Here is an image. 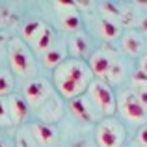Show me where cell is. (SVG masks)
<instances>
[{
    "mask_svg": "<svg viewBox=\"0 0 147 147\" xmlns=\"http://www.w3.org/2000/svg\"><path fill=\"white\" fill-rule=\"evenodd\" d=\"M91 71L84 60H65L58 69H54V82H56V90L60 91L61 97L65 99H76L88 91L91 84Z\"/></svg>",
    "mask_w": 147,
    "mask_h": 147,
    "instance_id": "obj_1",
    "label": "cell"
},
{
    "mask_svg": "<svg viewBox=\"0 0 147 147\" xmlns=\"http://www.w3.org/2000/svg\"><path fill=\"white\" fill-rule=\"evenodd\" d=\"M88 95L93 106H97L102 115H114L117 112V97L114 95L112 86H108V82L99 78L91 80L90 88H88Z\"/></svg>",
    "mask_w": 147,
    "mask_h": 147,
    "instance_id": "obj_2",
    "label": "cell"
},
{
    "mask_svg": "<svg viewBox=\"0 0 147 147\" xmlns=\"http://www.w3.org/2000/svg\"><path fill=\"white\" fill-rule=\"evenodd\" d=\"M9 49V65L11 71L19 76H28L34 71V58L30 49L24 45V41L21 37H13L7 43Z\"/></svg>",
    "mask_w": 147,
    "mask_h": 147,
    "instance_id": "obj_3",
    "label": "cell"
},
{
    "mask_svg": "<svg viewBox=\"0 0 147 147\" xmlns=\"http://www.w3.org/2000/svg\"><path fill=\"white\" fill-rule=\"evenodd\" d=\"M99 147H121L125 142V127L115 119H102L95 130Z\"/></svg>",
    "mask_w": 147,
    "mask_h": 147,
    "instance_id": "obj_4",
    "label": "cell"
},
{
    "mask_svg": "<svg viewBox=\"0 0 147 147\" xmlns=\"http://www.w3.org/2000/svg\"><path fill=\"white\" fill-rule=\"evenodd\" d=\"M117 110L125 119L132 123H145L147 121V110L142 106L136 93L132 90H125L117 95Z\"/></svg>",
    "mask_w": 147,
    "mask_h": 147,
    "instance_id": "obj_5",
    "label": "cell"
},
{
    "mask_svg": "<svg viewBox=\"0 0 147 147\" xmlns=\"http://www.w3.org/2000/svg\"><path fill=\"white\" fill-rule=\"evenodd\" d=\"M50 91H52V86L47 82L45 78H34L30 80L24 86V97L26 102L34 108H41L50 97Z\"/></svg>",
    "mask_w": 147,
    "mask_h": 147,
    "instance_id": "obj_6",
    "label": "cell"
},
{
    "mask_svg": "<svg viewBox=\"0 0 147 147\" xmlns=\"http://www.w3.org/2000/svg\"><path fill=\"white\" fill-rule=\"evenodd\" d=\"M114 58L106 52V50H95L88 60V67H90L91 75H95L99 80H104L108 76V71L114 65Z\"/></svg>",
    "mask_w": 147,
    "mask_h": 147,
    "instance_id": "obj_7",
    "label": "cell"
},
{
    "mask_svg": "<svg viewBox=\"0 0 147 147\" xmlns=\"http://www.w3.org/2000/svg\"><path fill=\"white\" fill-rule=\"evenodd\" d=\"M7 110H9V117H11V125H19V123H24L28 119L30 114V104L26 102V99L22 95H9L7 100Z\"/></svg>",
    "mask_w": 147,
    "mask_h": 147,
    "instance_id": "obj_8",
    "label": "cell"
},
{
    "mask_svg": "<svg viewBox=\"0 0 147 147\" xmlns=\"http://www.w3.org/2000/svg\"><path fill=\"white\" fill-rule=\"evenodd\" d=\"M69 110H71L73 115H76L80 121H88V123L97 121V119H95L93 106H91V100L86 99L84 95H80V97L69 100Z\"/></svg>",
    "mask_w": 147,
    "mask_h": 147,
    "instance_id": "obj_9",
    "label": "cell"
},
{
    "mask_svg": "<svg viewBox=\"0 0 147 147\" xmlns=\"http://www.w3.org/2000/svg\"><path fill=\"white\" fill-rule=\"evenodd\" d=\"M30 134L34 136V140L41 145H50L56 142V129L49 123L43 121H36L32 127H30Z\"/></svg>",
    "mask_w": 147,
    "mask_h": 147,
    "instance_id": "obj_10",
    "label": "cell"
},
{
    "mask_svg": "<svg viewBox=\"0 0 147 147\" xmlns=\"http://www.w3.org/2000/svg\"><path fill=\"white\" fill-rule=\"evenodd\" d=\"M121 47H123V50H125L127 54L138 56V54L142 52V49H144V41H142V37H140L138 32L129 30V32H125L121 36Z\"/></svg>",
    "mask_w": 147,
    "mask_h": 147,
    "instance_id": "obj_11",
    "label": "cell"
},
{
    "mask_svg": "<svg viewBox=\"0 0 147 147\" xmlns=\"http://www.w3.org/2000/svg\"><path fill=\"white\" fill-rule=\"evenodd\" d=\"M45 26L47 24H45L43 21H39V19H32V21L24 22V26H22V30H21V39L32 45L34 41L37 39V36L43 32Z\"/></svg>",
    "mask_w": 147,
    "mask_h": 147,
    "instance_id": "obj_12",
    "label": "cell"
},
{
    "mask_svg": "<svg viewBox=\"0 0 147 147\" xmlns=\"http://www.w3.org/2000/svg\"><path fill=\"white\" fill-rule=\"evenodd\" d=\"M97 30L104 39H115V37L121 36V26L115 21H110V19H104V17H100L97 21Z\"/></svg>",
    "mask_w": 147,
    "mask_h": 147,
    "instance_id": "obj_13",
    "label": "cell"
},
{
    "mask_svg": "<svg viewBox=\"0 0 147 147\" xmlns=\"http://www.w3.org/2000/svg\"><path fill=\"white\" fill-rule=\"evenodd\" d=\"M60 22L63 26V30L67 32H78L80 26H82V19H80L78 11L73 9V11H61L60 13Z\"/></svg>",
    "mask_w": 147,
    "mask_h": 147,
    "instance_id": "obj_14",
    "label": "cell"
},
{
    "mask_svg": "<svg viewBox=\"0 0 147 147\" xmlns=\"http://www.w3.org/2000/svg\"><path fill=\"white\" fill-rule=\"evenodd\" d=\"M65 61V50L61 47H52L43 54V63L49 69H58Z\"/></svg>",
    "mask_w": 147,
    "mask_h": 147,
    "instance_id": "obj_15",
    "label": "cell"
},
{
    "mask_svg": "<svg viewBox=\"0 0 147 147\" xmlns=\"http://www.w3.org/2000/svg\"><path fill=\"white\" fill-rule=\"evenodd\" d=\"M52 39H54V30L50 28V26H45L43 32L37 36V39L32 43V47L36 52H41L45 54L49 49H52Z\"/></svg>",
    "mask_w": 147,
    "mask_h": 147,
    "instance_id": "obj_16",
    "label": "cell"
},
{
    "mask_svg": "<svg viewBox=\"0 0 147 147\" xmlns=\"http://www.w3.org/2000/svg\"><path fill=\"white\" fill-rule=\"evenodd\" d=\"M71 50L73 54L76 56V60H80V58H86L88 52H90V41H88V37L84 36V34H76L75 37L71 39Z\"/></svg>",
    "mask_w": 147,
    "mask_h": 147,
    "instance_id": "obj_17",
    "label": "cell"
},
{
    "mask_svg": "<svg viewBox=\"0 0 147 147\" xmlns=\"http://www.w3.org/2000/svg\"><path fill=\"white\" fill-rule=\"evenodd\" d=\"M100 11L104 13V19H110V21L121 17V7H119L115 2H112V0H104V2H100Z\"/></svg>",
    "mask_w": 147,
    "mask_h": 147,
    "instance_id": "obj_18",
    "label": "cell"
},
{
    "mask_svg": "<svg viewBox=\"0 0 147 147\" xmlns=\"http://www.w3.org/2000/svg\"><path fill=\"white\" fill-rule=\"evenodd\" d=\"M121 78H123V65H121V61L119 60H115L114 61V65H112V69L108 71V76H106V80H108V86H112V84H119L121 82Z\"/></svg>",
    "mask_w": 147,
    "mask_h": 147,
    "instance_id": "obj_19",
    "label": "cell"
},
{
    "mask_svg": "<svg viewBox=\"0 0 147 147\" xmlns=\"http://www.w3.org/2000/svg\"><path fill=\"white\" fill-rule=\"evenodd\" d=\"M13 91V78L7 71H0V97Z\"/></svg>",
    "mask_w": 147,
    "mask_h": 147,
    "instance_id": "obj_20",
    "label": "cell"
},
{
    "mask_svg": "<svg viewBox=\"0 0 147 147\" xmlns=\"http://www.w3.org/2000/svg\"><path fill=\"white\" fill-rule=\"evenodd\" d=\"M132 91L136 93V97H138V100L142 102V106L147 110V82H138V84H134Z\"/></svg>",
    "mask_w": 147,
    "mask_h": 147,
    "instance_id": "obj_21",
    "label": "cell"
},
{
    "mask_svg": "<svg viewBox=\"0 0 147 147\" xmlns=\"http://www.w3.org/2000/svg\"><path fill=\"white\" fill-rule=\"evenodd\" d=\"M17 147H36V140H34L32 134L21 130L17 134Z\"/></svg>",
    "mask_w": 147,
    "mask_h": 147,
    "instance_id": "obj_22",
    "label": "cell"
},
{
    "mask_svg": "<svg viewBox=\"0 0 147 147\" xmlns=\"http://www.w3.org/2000/svg\"><path fill=\"white\" fill-rule=\"evenodd\" d=\"M119 21H121L123 26H134V24H138V17H136V13H134L132 9H123Z\"/></svg>",
    "mask_w": 147,
    "mask_h": 147,
    "instance_id": "obj_23",
    "label": "cell"
},
{
    "mask_svg": "<svg viewBox=\"0 0 147 147\" xmlns=\"http://www.w3.org/2000/svg\"><path fill=\"white\" fill-rule=\"evenodd\" d=\"M11 125V117H9V110H7V102L0 97V127H9Z\"/></svg>",
    "mask_w": 147,
    "mask_h": 147,
    "instance_id": "obj_24",
    "label": "cell"
},
{
    "mask_svg": "<svg viewBox=\"0 0 147 147\" xmlns=\"http://www.w3.org/2000/svg\"><path fill=\"white\" fill-rule=\"evenodd\" d=\"M140 147H147V125H144L140 130H138V136H136Z\"/></svg>",
    "mask_w": 147,
    "mask_h": 147,
    "instance_id": "obj_25",
    "label": "cell"
},
{
    "mask_svg": "<svg viewBox=\"0 0 147 147\" xmlns=\"http://www.w3.org/2000/svg\"><path fill=\"white\" fill-rule=\"evenodd\" d=\"M138 30H140V34L147 36V15H144V17L138 19Z\"/></svg>",
    "mask_w": 147,
    "mask_h": 147,
    "instance_id": "obj_26",
    "label": "cell"
},
{
    "mask_svg": "<svg viewBox=\"0 0 147 147\" xmlns=\"http://www.w3.org/2000/svg\"><path fill=\"white\" fill-rule=\"evenodd\" d=\"M75 6H76V9H78V7H82V9H90V7L93 6V2H90V0H75Z\"/></svg>",
    "mask_w": 147,
    "mask_h": 147,
    "instance_id": "obj_27",
    "label": "cell"
},
{
    "mask_svg": "<svg viewBox=\"0 0 147 147\" xmlns=\"http://www.w3.org/2000/svg\"><path fill=\"white\" fill-rule=\"evenodd\" d=\"M140 71H144L145 75H147V56H144L140 60Z\"/></svg>",
    "mask_w": 147,
    "mask_h": 147,
    "instance_id": "obj_28",
    "label": "cell"
},
{
    "mask_svg": "<svg viewBox=\"0 0 147 147\" xmlns=\"http://www.w3.org/2000/svg\"><path fill=\"white\" fill-rule=\"evenodd\" d=\"M6 39H7V36H6L4 32H0V47H2V45L6 43Z\"/></svg>",
    "mask_w": 147,
    "mask_h": 147,
    "instance_id": "obj_29",
    "label": "cell"
},
{
    "mask_svg": "<svg viewBox=\"0 0 147 147\" xmlns=\"http://www.w3.org/2000/svg\"><path fill=\"white\" fill-rule=\"evenodd\" d=\"M71 147H88V144H86V142H76V144L71 145Z\"/></svg>",
    "mask_w": 147,
    "mask_h": 147,
    "instance_id": "obj_30",
    "label": "cell"
},
{
    "mask_svg": "<svg viewBox=\"0 0 147 147\" xmlns=\"http://www.w3.org/2000/svg\"><path fill=\"white\" fill-rule=\"evenodd\" d=\"M2 26H4V21H2V17H0V28H2Z\"/></svg>",
    "mask_w": 147,
    "mask_h": 147,
    "instance_id": "obj_31",
    "label": "cell"
},
{
    "mask_svg": "<svg viewBox=\"0 0 147 147\" xmlns=\"http://www.w3.org/2000/svg\"><path fill=\"white\" fill-rule=\"evenodd\" d=\"M0 147H4V142L2 140H0Z\"/></svg>",
    "mask_w": 147,
    "mask_h": 147,
    "instance_id": "obj_32",
    "label": "cell"
}]
</instances>
